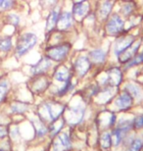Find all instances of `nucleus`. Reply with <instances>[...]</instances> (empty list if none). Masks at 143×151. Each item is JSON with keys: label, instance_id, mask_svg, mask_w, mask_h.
Returning a JSON list of instances; mask_svg holds the SVG:
<instances>
[{"label": "nucleus", "instance_id": "aec40b11", "mask_svg": "<svg viewBox=\"0 0 143 151\" xmlns=\"http://www.w3.org/2000/svg\"><path fill=\"white\" fill-rule=\"evenodd\" d=\"M12 48V38L10 37H5L0 38V50L8 52Z\"/></svg>", "mask_w": 143, "mask_h": 151}, {"label": "nucleus", "instance_id": "20e7f679", "mask_svg": "<svg viewBox=\"0 0 143 151\" xmlns=\"http://www.w3.org/2000/svg\"><path fill=\"white\" fill-rule=\"evenodd\" d=\"M135 38L132 35H124L117 39L115 43L114 47V52L116 56H119L120 54L126 49L127 47H129L133 42H134Z\"/></svg>", "mask_w": 143, "mask_h": 151}, {"label": "nucleus", "instance_id": "2eb2a0df", "mask_svg": "<svg viewBox=\"0 0 143 151\" xmlns=\"http://www.w3.org/2000/svg\"><path fill=\"white\" fill-rule=\"evenodd\" d=\"M54 78H56L58 81H66L70 80V71L69 69L65 67V66H60L57 68V70L54 73Z\"/></svg>", "mask_w": 143, "mask_h": 151}, {"label": "nucleus", "instance_id": "473e14b6", "mask_svg": "<svg viewBox=\"0 0 143 151\" xmlns=\"http://www.w3.org/2000/svg\"><path fill=\"white\" fill-rule=\"evenodd\" d=\"M72 87H73V86H72V83H71V81H70V80H69V81H66V86H64V88H63L62 90H61L59 94H60V95H63V94H65V93H67V92H68L69 90L72 88Z\"/></svg>", "mask_w": 143, "mask_h": 151}, {"label": "nucleus", "instance_id": "f257e3e1", "mask_svg": "<svg viewBox=\"0 0 143 151\" xmlns=\"http://www.w3.org/2000/svg\"><path fill=\"white\" fill-rule=\"evenodd\" d=\"M36 42H37V37L32 32H27V34L21 35L16 48L18 56L21 57L27 54L30 49L34 47Z\"/></svg>", "mask_w": 143, "mask_h": 151}, {"label": "nucleus", "instance_id": "f03ea898", "mask_svg": "<svg viewBox=\"0 0 143 151\" xmlns=\"http://www.w3.org/2000/svg\"><path fill=\"white\" fill-rule=\"evenodd\" d=\"M70 50H71V45L69 43L52 45L46 49V55L52 61L61 62L66 58Z\"/></svg>", "mask_w": 143, "mask_h": 151}, {"label": "nucleus", "instance_id": "bb28decb", "mask_svg": "<svg viewBox=\"0 0 143 151\" xmlns=\"http://www.w3.org/2000/svg\"><path fill=\"white\" fill-rule=\"evenodd\" d=\"M111 140H112L111 135L109 134L108 132H105V134H103L102 137H101V143H102L103 147H105V148H108V147H110Z\"/></svg>", "mask_w": 143, "mask_h": 151}, {"label": "nucleus", "instance_id": "0eeeda50", "mask_svg": "<svg viewBox=\"0 0 143 151\" xmlns=\"http://www.w3.org/2000/svg\"><path fill=\"white\" fill-rule=\"evenodd\" d=\"M91 67V62L88 57L80 56L75 62V70L80 77H83Z\"/></svg>", "mask_w": 143, "mask_h": 151}, {"label": "nucleus", "instance_id": "393cba45", "mask_svg": "<svg viewBox=\"0 0 143 151\" xmlns=\"http://www.w3.org/2000/svg\"><path fill=\"white\" fill-rule=\"evenodd\" d=\"M58 139L60 140V142L62 143V145L64 147V149H69L71 147V142H70V139L68 137V135L66 134H61L59 137H58Z\"/></svg>", "mask_w": 143, "mask_h": 151}, {"label": "nucleus", "instance_id": "1a4fd4ad", "mask_svg": "<svg viewBox=\"0 0 143 151\" xmlns=\"http://www.w3.org/2000/svg\"><path fill=\"white\" fill-rule=\"evenodd\" d=\"M51 67V60L48 57H43L36 63L34 66L32 67V75H42L45 72L48 71V69Z\"/></svg>", "mask_w": 143, "mask_h": 151}, {"label": "nucleus", "instance_id": "4468645a", "mask_svg": "<svg viewBox=\"0 0 143 151\" xmlns=\"http://www.w3.org/2000/svg\"><path fill=\"white\" fill-rule=\"evenodd\" d=\"M88 58L90 62L96 63V64H101L105 61L106 59V53L102 49H95L88 53Z\"/></svg>", "mask_w": 143, "mask_h": 151}, {"label": "nucleus", "instance_id": "ddd939ff", "mask_svg": "<svg viewBox=\"0 0 143 151\" xmlns=\"http://www.w3.org/2000/svg\"><path fill=\"white\" fill-rule=\"evenodd\" d=\"M59 16H60V8L59 7L54 8L53 10L50 12L49 16H48L47 21H46V32H51L56 27V24H57Z\"/></svg>", "mask_w": 143, "mask_h": 151}, {"label": "nucleus", "instance_id": "5701e85b", "mask_svg": "<svg viewBox=\"0 0 143 151\" xmlns=\"http://www.w3.org/2000/svg\"><path fill=\"white\" fill-rule=\"evenodd\" d=\"M12 111L15 113H23L28 110V105L22 102H16V103L12 104Z\"/></svg>", "mask_w": 143, "mask_h": 151}, {"label": "nucleus", "instance_id": "f704fd0d", "mask_svg": "<svg viewBox=\"0 0 143 151\" xmlns=\"http://www.w3.org/2000/svg\"><path fill=\"white\" fill-rule=\"evenodd\" d=\"M75 3H81V2H84L86 0H73Z\"/></svg>", "mask_w": 143, "mask_h": 151}, {"label": "nucleus", "instance_id": "6ab92c4d", "mask_svg": "<svg viewBox=\"0 0 143 151\" xmlns=\"http://www.w3.org/2000/svg\"><path fill=\"white\" fill-rule=\"evenodd\" d=\"M126 89L127 90V92L132 95V97L140 98L142 96V91H141L140 87H139L138 86H136V84H133V83L126 84Z\"/></svg>", "mask_w": 143, "mask_h": 151}, {"label": "nucleus", "instance_id": "6e6552de", "mask_svg": "<svg viewBox=\"0 0 143 151\" xmlns=\"http://www.w3.org/2000/svg\"><path fill=\"white\" fill-rule=\"evenodd\" d=\"M123 80V73L119 68H112L107 72L106 83L111 86H117Z\"/></svg>", "mask_w": 143, "mask_h": 151}, {"label": "nucleus", "instance_id": "423d86ee", "mask_svg": "<svg viewBox=\"0 0 143 151\" xmlns=\"http://www.w3.org/2000/svg\"><path fill=\"white\" fill-rule=\"evenodd\" d=\"M139 47H140V42H137V43H134V42H133L129 47H127L126 50L123 51V52L118 56L119 62L124 64V63H127L129 61H130V60L136 55Z\"/></svg>", "mask_w": 143, "mask_h": 151}, {"label": "nucleus", "instance_id": "72a5a7b5", "mask_svg": "<svg viewBox=\"0 0 143 151\" xmlns=\"http://www.w3.org/2000/svg\"><path fill=\"white\" fill-rule=\"evenodd\" d=\"M6 134H7V131H6V129L4 128V127L0 126V137H5Z\"/></svg>", "mask_w": 143, "mask_h": 151}, {"label": "nucleus", "instance_id": "4be33fe9", "mask_svg": "<svg viewBox=\"0 0 143 151\" xmlns=\"http://www.w3.org/2000/svg\"><path fill=\"white\" fill-rule=\"evenodd\" d=\"M124 132H126V131H124V129H121L120 128L115 129V131L113 132V139H114V144L116 146H118L119 144L121 143Z\"/></svg>", "mask_w": 143, "mask_h": 151}, {"label": "nucleus", "instance_id": "c85d7f7f", "mask_svg": "<svg viewBox=\"0 0 143 151\" xmlns=\"http://www.w3.org/2000/svg\"><path fill=\"white\" fill-rule=\"evenodd\" d=\"M141 147H142V140L137 138V139L133 140V142L130 144L129 149L127 151H139Z\"/></svg>", "mask_w": 143, "mask_h": 151}, {"label": "nucleus", "instance_id": "39448f33", "mask_svg": "<svg viewBox=\"0 0 143 151\" xmlns=\"http://www.w3.org/2000/svg\"><path fill=\"white\" fill-rule=\"evenodd\" d=\"M73 23H74L73 14L70 12H64V13L60 14L59 18H58L56 28L58 31H66L73 26Z\"/></svg>", "mask_w": 143, "mask_h": 151}, {"label": "nucleus", "instance_id": "f8f14e48", "mask_svg": "<svg viewBox=\"0 0 143 151\" xmlns=\"http://www.w3.org/2000/svg\"><path fill=\"white\" fill-rule=\"evenodd\" d=\"M89 6L86 4L84 2L81 3H75V5L73 6V16L77 20H80L81 18H83L86 15Z\"/></svg>", "mask_w": 143, "mask_h": 151}, {"label": "nucleus", "instance_id": "dca6fc26", "mask_svg": "<svg viewBox=\"0 0 143 151\" xmlns=\"http://www.w3.org/2000/svg\"><path fill=\"white\" fill-rule=\"evenodd\" d=\"M112 8H113V2L112 1H105L103 4L101 5V7L99 9V17L100 19L102 21L106 20L107 18L109 17V15H110L111 11H112Z\"/></svg>", "mask_w": 143, "mask_h": 151}, {"label": "nucleus", "instance_id": "c9c22d12", "mask_svg": "<svg viewBox=\"0 0 143 151\" xmlns=\"http://www.w3.org/2000/svg\"><path fill=\"white\" fill-rule=\"evenodd\" d=\"M142 151H143V149H142Z\"/></svg>", "mask_w": 143, "mask_h": 151}, {"label": "nucleus", "instance_id": "a211bd4d", "mask_svg": "<svg viewBox=\"0 0 143 151\" xmlns=\"http://www.w3.org/2000/svg\"><path fill=\"white\" fill-rule=\"evenodd\" d=\"M36 76H38V77L35 78L34 83H33V88H34L36 91H43L48 86L47 78L40 75H36Z\"/></svg>", "mask_w": 143, "mask_h": 151}, {"label": "nucleus", "instance_id": "412c9836", "mask_svg": "<svg viewBox=\"0 0 143 151\" xmlns=\"http://www.w3.org/2000/svg\"><path fill=\"white\" fill-rule=\"evenodd\" d=\"M143 63V52L140 54H136V55L133 57V58L126 63V68H132V67H135V66H138Z\"/></svg>", "mask_w": 143, "mask_h": 151}, {"label": "nucleus", "instance_id": "b1692460", "mask_svg": "<svg viewBox=\"0 0 143 151\" xmlns=\"http://www.w3.org/2000/svg\"><path fill=\"white\" fill-rule=\"evenodd\" d=\"M9 89V83L7 81H0V102L3 100L5 95L7 94V91Z\"/></svg>", "mask_w": 143, "mask_h": 151}, {"label": "nucleus", "instance_id": "2f4dec72", "mask_svg": "<svg viewBox=\"0 0 143 151\" xmlns=\"http://www.w3.org/2000/svg\"><path fill=\"white\" fill-rule=\"evenodd\" d=\"M133 125L136 129H141L143 128V115H139L133 121Z\"/></svg>", "mask_w": 143, "mask_h": 151}, {"label": "nucleus", "instance_id": "cd10ccee", "mask_svg": "<svg viewBox=\"0 0 143 151\" xmlns=\"http://www.w3.org/2000/svg\"><path fill=\"white\" fill-rule=\"evenodd\" d=\"M132 11H133V3H127V4H124L121 8V12L124 16H129Z\"/></svg>", "mask_w": 143, "mask_h": 151}, {"label": "nucleus", "instance_id": "f3484780", "mask_svg": "<svg viewBox=\"0 0 143 151\" xmlns=\"http://www.w3.org/2000/svg\"><path fill=\"white\" fill-rule=\"evenodd\" d=\"M83 115V111H81V109H80V108H73V109L69 110L67 118L70 120L71 123H78L81 120Z\"/></svg>", "mask_w": 143, "mask_h": 151}, {"label": "nucleus", "instance_id": "9d476101", "mask_svg": "<svg viewBox=\"0 0 143 151\" xmlns=\"http://www.w3.org/2000/svg\"><path fill=\"white\" fill-rule=\"evenodd\" d=\"M115 103H116V106H117L119 109H121V110L127 109V108H129L132 104V97L129 92H123L117 98Z\"/></svg>", "mask_w": 143, "mask_h": 151}, {"label": "nucleus", "instance_id": "a878e982", "mask_svg": "<svg viewBox=\"0 0 143 151\" xmlns=\"http://www.w3.org/2000/svg\"><path fill=\"white\" fill-rule=\"evenodd\" d=\"M15 0H0V9L1 10H10L14 7Z\"/></svg>", "mask_w": 143, "mask_h": 151}, {"label": "nucleus", "instance_id": "7c9ffc66", "mask_svg": "<svg viewBox=\"0 0 143 151\" xmlns=\"http://www.w3.org/2000/svg\"><path fill=\"white\" fill-rule=\"evenodd\" d=\"M56 3H57V0H40V5L44 9L53 7V6L56 5Z\"/></svg>", "mask_w": 143, "mask_h": 151}, {"label": "nucleus", "instance_id": "c756f323", "mask_svg": "<svg viewBox=\"0 0 143 151\" xmlns=\"http://www.w3.org/2000/svg\"><path fill=\"white\" fill-rule=\"evenodd\" d=\"M8 23H10L13 26H18L20 24V17L16 14H10L7 17Z\"/></svg>", "mask_w": 143, "mask_h": 151}, {"label": "nucleus", "instance_id": "9b49d317", "mask_svg": "<svg viewBox=\"0 0 143 151\" xmlns=\"http://www.w3.org/2000/svg\"><path fill=\"white\" fill-rule=\"evenodd\" d=\"M43 109L46 111L48 116L51 120H55L59 117V115L63 112L64 108L59 104L55 103H46L43 105Z\"/></svg>", "mask_w": 143, "mask_h": 151}, {"label": "nucleus", "instance_id": "7ed1b4c3", "mask_svg": "<svg viewBox=\"0 0 143 151\" xmlns=\"http://www.w3.org/2000/svg\"><path fill=\"white\" fill-rule=\"evenodd\" d=\"M124 26V22L123 19L119 16L118 14H113L110 18V20L108 21L107 26H106V29L110 35H119L123 32Z\"/></svg>", "mask_w": 143, "mask_h": 151}]
</instances>
